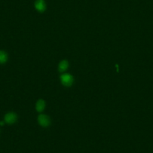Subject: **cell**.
Returning a JSON list of instances; mask_svg holds the SVG:
<instances>
[{
  "mask_svg": "<svg viewBox=\"0 0 153 153\" xmlns=\"http://www.w3.org/2000/svg\"><path fill=\"white\" fill-rule=\"evenodd\" d=\"M8 60V54L6 51L0 50V64H4Z\"/></svg>",
  "mask_w": 153,
  "mask_h": 153,
  "instance_id": "obj_7",
  "label": "cell"
},
{
  "mask_svg": "<svg viewBox=\"0 0 153 153\" xmlns=\"http://www.w3.org/2000/svg\"><path fill=\"white\" fill-rule=\"evenodd\" d=\"M69 68V62L67 60H62L58 65V71L59 72H65Z\"/></svg>",
  "mask_w": 153,
  "mask_h": 153,
  "instance_id": "obj_6",
  "label": "cell"
},
{
  "mask_svg": "<svg viewBox=\"0 0 153 153\" xmlns=\"http://www.w3.org/2000/svg\"><path fill=\"white\" fill-rule=\"evenodd\" d=\"M38 122L41 127H47L51 124V120L47 115L41 114L38 116Z\"/></svg>",
  "mask_w": 153,
  "mask_h": 153,
  "instance_id": "obj_2",
  "label": "cell"
},
{
  "mask_svg": "<svg viewBox=\"0 0 153 153\" xmlns=\"http://www.w3.org/2000/svg\"><path fill=\"white\" fill-rule=\"evenodd\" d=\"M34 6L35 9L40 13H43L46 9V4L44 0H36Z\"/></svg>",
  "mask_w": 153,
  "mask_h": 153,
  "instance_id": "obj_4",
  "label": "cell"
},
{
  "mask_svg": "<svg viewBox=\"0 0 153 153\" xmlns=\"http://www.w3.org/2000/svg\"><path fill=\"white\" fill-rule=\"evenodd\" d=\"M45 102L44 100L42 99H39L36 103L35 105V109L37 112H42L45 108Z\"/></svg>",
  "mask_w": 153,
  "mask_h": 153,
  "instance_id": "obj_5",
  "label": "cell"
},
{
  "mask_svg": "<svg viewBox=\"0 0 153 153\" xmlns=\"http://www.w3.org/2000/svg\"><path fill=\"white\" fill-rule=\"evenodd\" d=\"M17 115L14 112H9L5 114L4 117L5 123L8 124H14L17 120Z\"/></svg>",
  "mask_w": 153,
  "mask_h": 153,
  "instance_id": "obj_3",
  "label": "cell"
},
{
  "mask_svg": "<svg viewBox=\"0 0 153 153\" xmlns=\"http://www.w3.org/2000/svg\"><path fill=\"white\" fill-rule=\"evenodd\" d=\"M4 124V123L3 121H0V125L1 126H3Z\"/></svg>",
  "mask_w": 153,
  "mask_h": 153,
  "instance_id": "obj_8",
  "label": "cell"
},
{
  "mask_svg": "<svg viewBox=\"0 0 153 153\" xmlns=\"http://www.w3.org/2000/svg\"><path fill=\"white\" fill-rule=\"evenodd\" d=\"M60 80L62 84L67 87H71L74 82V76L71 74L68 73L62 74L60 76Z\"/></svg>",
  "mask_w": 153,
  "mask_h": 153,
  "instance_id": "obj_1",
  "label": "cell"
}]
</instances>
